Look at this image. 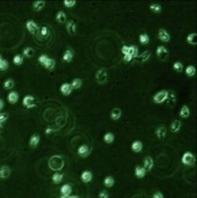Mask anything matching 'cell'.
I'll use <instances>...</instances> for the list:
<instances>
[{
    "mask_svg": "<svg viewBox=\"0 0 197 198\" xmlns=\"http://www.w3.org/2000/svg\"><path fill=\"white\" fill-rule=\"evenodd\" d=\"M49 167L51 170H55V172L62 170L64 168V159L60 155H52L49 159Z\"/></svg>",
    "mask_w": 197,
    "mask_h": 198,
    "instance_id": "obj_1",
    "label": "cell"
},
{
    "mask_svg": "<svg viewBox=\"0 0 197 198\" xmlns=\"http://www.w3.org/2000/svg\"><path fill=\"white\" fill-rule=\"evenodd\" d=\"M168 100V91L162 89V91H159L158 93H155V95L153 96V102L157 104H161Z\"/></svg>",
    "mask_w": 197,
    "mask_h": 198,
    "instance_id": "obj_2",
    "label": "cell"
},
{
    "mask_svg": "<svg viewBox=\"0 0 197 198\" xmlns=\"http://www.w3.org/2000/svg\"><path fill=\"white\" fill-rule=\"evenodd\" d=\"M95 79L100 85H105L108 81V72H107V70H105V68L99 70L95 74Z\"/></svg>",
    "mask_w": 197,
    "mask_h": 198,
    "instance_id": "obj_3",
    "label": "cell"
},
{
    "mask_svg": "<svg viewBox=\"0 0 197 198\" xmlns=\"http://www.w3.org/2000/svg\"><path fill=\"white\" fill-rule=\"evenodd\" d=\"M195 161H196V158H195L194 153H191V152L183 153L182 164H184V166H192V164H195Z\"/></svg>",
    "mask_w": 197,
    "mask_h": 198,
    "instance_id": "obj_4",
    "label": "cell"
},
{
    "mask_svg": "<svg viewBox=\"0 0 197 198\" xmlns=\"http://www.w3.org/2000/svg\"><path fill=\"white\" fill-rule=\"evenodd\" d=\"M22 104L23 107H26L27 109H31V108H35L36 104H37V102H36V99L34 96H31V95H26L23 97V100H22Z\"/></svg>",
    "mask_w": 197,
    "mask_h": 198,
    "instance_id": "obj_5",
    "label": "cell"
},
{
    "mask_svg": "<svg viewBox=\"0 0 197 198\" xmlns=\"http://www.w3.org/2000/svg\"><path fill=\"white\" fill-rule=\"evenodd\" d=\"M158 37L163 43H168L169 41H170V34L166 29H163V28L158 30Z\"/></svg>",
    "mask_w": 197,
    "mask_h": 198,
    "instance_id": "obj_6",
    "label": "cell"
},
{
    "mask_svg": "<svg viewBox=\"0 0 197 198\" xmlns=\"http://www.w3.org/2000/svg\"><path fill=\"white\" fill-rule=\"evenodd\" d=\"M26 28H27V30H28L30 34H36L37 31H39V24L36 23L35 21H33V20H29V21H27L26 22Z\"/></svg>",
    "mask_w": 197,
    "mask_h": 198,
    "instance_id": "obj_7",
    "label": "cell"
},
{
    "mask_svg": "<svg viewBox=\"0 0 197 198\" xmlns=\"http://www.w3.org/2000/svg\"><path fill=\"white\" fill-rule=\"evenodd\" d=\"M91 152H92V150H91V147L88 145H80L79 146V148H78V155L79 156H81V158H87L88 155L91 154Z\"/></svg>",
    "mask_w": 197,
    "mask_h": 198,
    "instance_id": "obj_8",
    "label": "cell"
},
{
    "mask_svg": "<svg viewBox=\"0 0 197 198\" xmlns=\"http://www.w3.org/2000/svg\"><path fill=\"white\" fill-rule=\"evenodd\" d=\"M59 92L62 93L64 96H68V95H71L73 92L72 87H71V85L68 83V82H65V83H63L62 86L59 87Z\"/></svg>",
    "mask_w": 197,
    "mask_h": 198,
    "instance_id": "obj_9",
    "label": "cell"
},
{
    "mask_svg": "<svg viewBox=\"0 0 197 198\" xmlns=\"http://www.w3.org/2000/svg\"><path fill=\"white\" fill-rule=\"evenodd\" d=\"M153 166H154V161L151 156H146V158L143 160V166H142V167L145 169V172H150V170H152Z\"/></svg>",
    "mask_w": 197,
    "mask_h": 198,
    "instance_id": "obj_10",
    "label": "cell"
},
{
    "mask_svg": "<svg viewBox=\"0 0 197 198\" xmlns=\"http://www.w3.org/2000/svg\"><path fill=\"white\" fill-rule=\"evenodd\" d=\"M155 53H157V56H158V58L160 59H165L167 56H168V50L166 46H163V45H160L155 50Z\"/></svg>",
    "mask_w": 197,
    "mask_h": 198,
    "instance_id": "obj_11",
    "label": "cell"
},
{
    "mask_svg": "<svg viewBox=\"0 0 197 198\" xmlns=\"http://www.w3.org/2000/svg\"><path fill=\"white\" fill-rule=\"evenodd\" d=\"M73 57H74V51L73 49H66L65 52L63 55V60L65 63H71L73 60Z\"/></svg>",
    "mask_w": 197,
    "mask_h": 198,
    "instance_id": "obj_12",
    "label": "cell"
},
{
    "mask_svg": "<svg viewBox=\"0 0 197 198\" xmlns=\"http://www.w3.org/2000/svg\"><path fill=\"white\" fill-rule=\"evenodd\" d=\"M66 31L70 35H74L77 33V23L73 20H70L66 22Z\"/></svg>",
    "mask_w": 197,
    "mask_h": 198,
    "instance_id": "obj_13",
    "label": "cell"
},
{
    "mask_svg": "<svg viewBox=\"0 0 197 198\" xmlns=\"http://www.w3.org/2000/svg\"><path fill=\"white\" fill-rule=\"evenodd\" d=\"M39 141H41V137H39V135L34 133V135L30 137V139H29V146H30L31 148H36V147L39 146Z\"/></svg>",
    "mask_w": 197,
    "mask_h": 198,
    "instance_id": "obj_14",
    "label": "cell"
},
{
    "mask_svg": "<svg viewBox=\"0 0 197 198\" xmlns=\"http://www.w3.org/2000/svg\"><path fill=\"white\" fill-rule=\"evenodd\" d=\"M44 68H47L48 71H53L55 70V67H56V60L53 58H50V57H48L47 58V60L44 62V64L42 65Z\"/></svg>",
    "mask_w": 197,
    "mask_h": 198,
    "instance_id": "obj_15",
    "label": "cell"
},
{
    "mask_svg": "<svg viewBox=\"0 0 197 198\" xmlns=\"http://www.w3.org/2000/svg\"><path fill=\"white\" fill-rule=\"evenodd\" d=\"M80 179L84 183H89L92 180H93V174H92L91 170H84L80 175Z\"/></svg>",
    "mask_w": 197,
    "mask_h": 198,
    "instance_id": "obj_16",
    "label": "cell"
},
{
    "mask_svg": "<svg viewBox=\"0 0 197 198\" xmlns=\"http://www.w3.org/2000/svg\"><path fill=\"white\" fill-rule=\"evenodd\" d=\"M182 127V122L179 121V119H174L172 123H170V131L173 133H178L179 131L181 130Z\"/></svg>",
    "mask_w": 197,
    "mask_h": 198,
    "instance_id": "obj_17",
    "label": "cell"
},
{
    "mask_svg": "<svg viewBox=\"0 0 197 198\" xmlns=\"http://www.w3.org/2000/svg\"><path fill=\"white\" fill-rule=\"evenodd\" d=\"M143 148H144L143 143L139 141V140H136V141H133V143L131 144V151L135 152V153H140V152L143 151Z\"/></svg>",
    "mask_w": 197,
    "mask_h": 198,
    "instance_id": "obj_18",
    "label": "cell"
},
{
    "mask_svg": "<svg viewBox=\"0 0 197 198\" xmlns=\"http://www.w3.org/2000/svg\"><path fill=\"white\" fill-rule=\"evenodd\" d=\"M56 21H57L58 23H66L68 22V18H66V13L65 12H63V10H59L57 12V14H56Z\"/></svg>",
    "mask_w": 197,
    "mask_h": 198,
    "instance_id": "obj_19",
    "label": "cell"
},
{
    "mask_svg": "<svg viewBox=\"0 0 197 198\" xmlns=\"http://www.w3.org/2000/svg\"><path fill=\"white\" fill-rule=\"evenodd\" d=\"M10 176V168L7 167V166H2L0 167V179L5 180L8 179Z\"/></svg>",
    "mask_w": 197,
    "mask_h": 198,
    "instance_id": "obj_20",
    "label": "cell"
},
{
    "mask_svg": "<svg viewBox=\"0 0 197 198\" xmlns=\"http://www.w3.org/2000/svg\"><path fill=\"white\" fill-rule=\"evenodd\" d=\"M60 193H62V196H64V197L71 196V193H72V187H71L70 184H64V185H62Z\"/></svg>",
    "mask_w": 197,
    "mask_h": 198,
    "instance_id": "obj_21",
    "label": "cell"
},
{
    "mask_svg": "<svg viewBox=\"0 0 197 198\" xmlns=\"http://www.w3.org/2000/svg\"><path fill=\"white\" fill-rule=\"evenodd\" d=\"M121 117H122V110L120 108H114L110 111V118L113 121H118Z\"/></svg>",
    "mask_w": 197,
    "mask_h": 198,
    "instance_id": "obj_22",
    "label": "cell"
},
{
    "mask_svg": "<svg viewBox=\"0 0 197 198\" xmlns=\"http://www.w3.org/2000/svg\"><path fill=\"white\" fill-rule=\"evenodd\" d=\"M7 100L10 102V104H15L16 102L19 101V94L14 91H12L10 93H8V95H7Z\"/></svg>",
    "mask_w": 197,
    "mask_h": 198,
    "instance_id": "obj_23",
    "label": "cell"
},
{
    "mask_svg": "<svg viewBox=\"0 0 197 198\" xmlns=\"http://www.w3.org/2000/svg\"><path fill=\"white\" fill-rule=\"evenodd\" d=\"M166 133H167V130H166V127L162 125L158 126L157 130H155V135L158 137L159 139H163V138L166 137Z\"/></svg>",
    "mask_w": 197,
    "mask_h": 198,
    "instance_id": "obj_24",
    "label": "cell"
},
{
    "mask_svg": "<svg viewBox=\"0 0 197 198\" xmlns=\"http://www.w3.org/2000/svg\"><path fill=\"white\" fill-rule=\"evenodd\" d=\"M179 116L181 118H188L190 116V109L188 106H182L181 109H180V112H179Z\"/></svg>",
    "mask_w": 197,
    "mask_h": 198,
    "instance_id": "obj_25",
    "label": "cell"
},
{
    "mask_svg": "<svg viewBox=\"0 0 197 198\" xmlns=\"http://www.w3.org/2000/svg\"><path fill=\"white\" fill-rule=\"evenodd\" d=\"M145 175H146V172L145 169L142 167V166H137L135 168V176L137 179H144Z\"/></svg>",
    "mask_w": 197,
    "mask_h": 198,
    "instance_id": "obj_26",
    "label": "cell"
},
{
    "mask_svg": "<svg viewBox=\"0 0 197 198\" xmlns=\"http://www.w3.org/2000/svg\"><path fill=\"white\" fill-rule=\"evenodd\" d=\"M126 55H130L132 58H138V56H139L138 48L135 46V45H129V50H128V53H126Z\"/></svg>",
    "mask_w": 197,
    "mask_h": 198,
    "instance_id": "obj_27",
    "label": "cell"
},
{
    "mask_svg": "<svg viewBox=\"0 0 197 198\" xmlns=\"http://www.w3.org/2000/svg\"><path fill=\"white\" fill-rule=\"evenodd\" d=\"M114 140H115V135L113 133V132H107V133H105V135H103V141L106 143V144H113L114 143Z\"/></svg>",
    "mask_w": 197,
    "mask_h": 198,
    "instance_id": "obj_28",
    "label": "cell"
},
{
    "mask_svg": "<svg viewBox=\"0 0 197 198\" xmlns=\"http://www.w3.org/2000/svg\"><path fill=\"white\" fill-rule=\"evenodd\" d=\"M114 184H115V179H114L113 176H107V177H105V180H103V185H105L106 188H113Z\"/></svg>",
    "mask_w": 197,
    "mask_h": 198,
    "instance_id": "obj_29",
    "label": "cell"
},
{
    "mask_svg": "<svg viewBox=\"0 0 197 198\" xmlns=\"http://www.w3.org/2000/svg\"><path fill=\"white\" fill-rule=\"evenodd\" d=\"M70 85H71L72 89H80L82 86V80L80 78H76V79H73Z\"/></svg>",
    "mask_w": 197,
    "mask_h": 198,
    "instance_id": "obj_30",
    "label": "cell"
},
{
    "mask_svg": "<svg viewBox=\"0 0 197 198\" xmlns=\"http://www.w3.org/2000/svg\"><path fill=\"white\" fill-rule=\"evenodd\" d=\"M138 58L140 59V62H142V63H146V62H149L150 58H151V51H150V50H146L145 52H143L142 55L138 56Z\"/></svg>",
    "mask_w": 197,
    "mask_h": 198,
    "instance_id": "obj_31",
    "label": "cell"
},
{
    "mask_svg": "<svg viewBox=\"0 0 197 198\" xmlns=\"http://www.w3.org/2000/svg\"><path fill=\"white\" fill-rule=\"evenodd\" d=\"M63 179H64V175H63L60 172H56V173L52 175V182L55 184H59L63 181Z\"/></svg>",
    "mask_w": 197,
    "mask_h": 198,
    "instance_id": "obj_32",
    "label": "cell"
},
{
    "mask_svg": "<svg viewBox=\"0 0 197 198\" xmlns=\"http://www.w3.org/2000/svg\"><path fill=\"white\" fill-rule=\"evenodd\" d=\"M184 72H186V74H187V77L192 78V77H195V74H196V68H195L194 65H189V66L186 67Z\"/></svg>",
    "mask_w": 197,
    "mask_h": 198,
    "instance_id": "obj_33",
    "label": "cell"
},
{
    "mask_svg": "<svg viewBox=\"0 0 197 198\" xmlns=\"http://www.w3.org/2000/svg\"><path fill=\"white\" fill-rule=\"evenodd\" d=\"M139 43L142 45H147L150 43V36L146 33H143V34L139 35Z\"/></svg>",
    "mask_w": 197,
    "mask_h": 198,
    "instance_id": "obj_34",
    "label": "cell"
},
{
    "mask_svg": "<svg viewBox=\"0 0 197 198\" xmlns=\"http://www.w3.org/2000/svg\"><path fill=\"white\" fill-rule=\"evenodd\" d=\"M150 10H152L153 13L159 14V13H161V10H162V6L160 5V4H151V5H150Z\"/></svg>",
    "mask_w": 197,
    "mask_h": 198,
    "instance_id": "obj_35",
    "label": "cell"
},
{
    "mask_svg": "<svg viewBox=\"0 0 197 198\" xmlns=\"http://www.w3.org/2000/svg\"><path fill=\"white\" fill-rule=\"evenodd\" d=\"M34 49L30 48V46H28V48L23 49V52H22V57H27V58H30V57H33L34 56Z\"/></svg>",
    "mask_w": 197,
    "mask_h": 198,
    "instance_id": "obj_36",
    "label": "cell"
},
{
    "mask_svg": "<svg viewBox=\"0 0 197 198\" xmlns=\"http://www.w3.org/2000/svg\"><path fill=\"white\" fill-rule=\"evenodd\" d=\"M44 6H45V1H35L34 4H33V8L36 12H39V10H43Z\"/></svg>",
    "mask_w": 197,
    "mask_h": 198,
    "instance_id": "obj_37",
    "label": "cell"
},
{
    "mask_svg": "<svg viewBox=\"0 0 197 198\" xmlns=\"http://www.w3.org/2000/svg\"><path fill=\"white\" fill-rule=\"evenodd\" d=\"M14 86H15V81L13 79H7V80H5V82H4V88H5V89H13Z\"/></svg>",
    "mask_w": 197,
    "mask_h": 198,
    "instance_id": "obj_38",
    "label": "cell"
},
{
    "mask_svg": "<svg viewBox=\"0 0 197 198\" xmlns=\"http://www.w3.org/2000/svg\"><path fill=\"white\" fill-rule=\"evenodd\" d=\"M187 42L191 45H196V33H191L187 36Z\"/></svg>",
    "mask_w": 197,
    "mask_h": 198,
    "instance_id": "obj_39",
    "label": "cell"
},
{
    "mask_svg": "<svg viewBox=\"0 0 197 198\" xmlns=\"http://www.w3.org/2000/svg\"><path fill=\"white\" fill-rule=\"evenodd\" d=\"M173 68L176 71V72H182L183 71V68H184V66H183V64H182V62H175V63L173 64Z\"/></svg>",
    "mask_w": 197,
    "mask_h": 198,
    "instance_id": "obj_40",
    "label": "cell"
},
{
    "mask_svg": "<svg viewBox=\"0 0 197 198\" xmlns=\"http://www.w3.org/2000/svg\"><path fill=\"white\" fill-rule=\"evenodd\" d=\"M39 33L42 37H47V36L49 35V28L47 27V26H43V27L39 28Z\"/></svg>",
    "mask_w": 197,
    "mask_h": 198,
    "instance_id": "obj_41",
    "label": "cell"
},
{
    "mask_svg": "<svg viewBox=\"0 0 197 198\" xmlns=\"http://www.w3.org/2000/svg\"><path fill=\"white\" fill-rule=\"evenodd\" d=\"M8 67H10L8 62L6 59H1L0 60V71H6V70H8Z\"/></svg>",
    "mask_w": 197,
    "mask_h": 198,
    "instance_id": "obj_42",
    "label": "cell"
},
{
    "mask_svg": "<svg viewBox=\"0 0 197 198\" xmlns=\"http://www.w3.org/2000/svg\"><path fill=\"white\" fill-rule=\"evenodd\" d=\"M13 63H14V65H21V64L23 63V57L21 56V55H16V56H14V58H13Z\"/></svg>",
    "mask_w": 197,
    "mask_h": 198,
    "instance_id": "obj_43",
    "label": "cell"
},
{
    "mask_svg": "<svg viewBox=\"0 0 197 198\" xmlns=\"http://www.w3.org/2000/svg\"><path fill=\"white\" fill-rule=\"evenodd\" d=\"M63 5L65 6V7H68V8H72L74 6L77 5V1H74V0H64L63 1Z\"/></svg>",
    "mask_w": 197,
    "mask_h": 198,
    "instance_id": "obj_44",
    "label": "cell"
},
{
    "mask_svg": "<svg viewBox=\"0 0 197 198\" xmlns=\"http://www.w3.org/2000/svg\"><path fill=\"white\" fill-rule=\"evenodd\" d=\"M7 117H8L7 114H1V112H0V127L4 125V123L7 121Z\"/></svg>",
    "mask_w": 197,
    "mask_h": 198,
    "instance_id": "obj_45",
    "label": "cell"
},
{
    "mask_svg": "<svg viewBox=\"0 0 197 198\" xmlns=\"http://www.w3.org/2000/svg\"><path fill=\"white\" fill-rule=\"evenodd\" d=\"M99 198H109V193H108V191L102 190L101 192L99 193Z\"/></svg>",
    "mask_w": 197,
    "mask_h": 198,
    "instance_id": "obj_46",
    "label": "cell"
},
{
    "mask_svg": "<svg viewBox=\"0 0 197 198\" xmlns=\"http://www.w3.org/2000/svg\"><path fill=\"white\" fill-rule=\"evenodd\" d=\"M132 59H133V58H132L130 55H125V56H123V60H124L125 63H130Z\"/></svg>",
    "mask_w": 197,
    "mask_h": 198,
    "instance_id": "obj_47",
    "label": "cell"
},
{
    "mask_svg": "<svg viewBox=\"0 0 197 198\" xmlns=\"http://www.w3.org/2000/svg\"><path fill=\"white\" fill-rule=\"evenodd\" d=\"M152 198H163V195L162 192H160V191H155V192L153 193Z\"/></svg>",
    "mask_w": 197,
    "mask_h": 198,
    "instance_id": "obj_48",
    "label": "cell"
},
{
    "mask_svg": "<svg viewBox=\"0 0 197 198\" xmlns=\"http://www.w3.org/2000/svg\"><path fill=\"white\" fill-rule=\"evenodd\" d=\"M45 133H47V135H51V133H53V129H51V127H47Z\"/></svg>",
    "mask_w": 197,
    "mask_h": 198,
    "instance_id": "obj_49",
    "label": "cell"
},
{
    "mask_svg": "<svg viewBox=\"0 0 197 198\" xmlns=\"http://www.w3.org/2000/svg\"><path fill=\"white\" fill-rule=\"evenodd\" d=\"M4 107H5V103H4V100L2 99H0V111L4 109Z\"/></svg>",
    "mask_w": 197,
    "mask_h": 198,
    "instance_id": "obj_50",
    "label": "cell"
},
{
    "mask_svg": "<svg viewBox=\"0 0 197 198\" xmlns=\"http://www.w3.org/2000/svg\"><path fill=\"white\" fill-rule=\"evenodd\" d=\"M68 198H79V197H78V196H74V195H73V196L71 195V196H68Z\"/></svg>",
    "mask_w": 197,
    "mask_h": 198,
    "instance_id": "obj_51",
    "label": "cell"
},
{
    "mask_svg": "<svg viewBox=\"0 0 197 198\" xmlns=\"http://www.w3.org/2000/svg\"><path fill=\"white\" fill-rule=\"evenodd\" d=\"M1 59H2V57H1V55H0V60H1Z\"/></svg>",
    "mask_w": 197,
    "mask_h": 198,
    "instance_id": "obj_52",
    "label": "cell"
},
{
    "mask_svg": "<svg viewBox=\"0 0 197 198\" xmlns=\"http://www.w3.org/2000/svg\"><path fill=\"white\" fill-rule=\"evenodd\" d=\"M60 198H68V197H64V196H62V197H60Z\"/></svg>",
    "mask_w": 197,
    "mask_h": 198,
    "instance_id": "obj_53",
    "label": "cell"
}]
</instances>
